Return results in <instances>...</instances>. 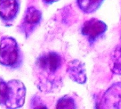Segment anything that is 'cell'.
Returning <instances> with one entry per match:
<instances>
[{
	"label": "cell",
	"mask_w": 121,
	"mask_h": 109,
	"mask_svg": "<svg viewBox=\"0 0 121 109\" xmlns=\"http://www.w3.org/2000/svg\"><path fill=\"white\" fill-rule=\"evenodd\" d=\"M19 11V0H0V18L5 26L12 25Z\"/></svg>",
	"instance_id": "obj_6"
},
{
	"label": "cell",
	"mask_w": 121,
	"mask_h": 109,
	"mask_svg": "<svg viewBox=\"0 0 121 109\" xmlns=\"http://www.w3.org/2000/svg\"><path fill=\"white\" fill-rule=\"evenodd\" d=\"M76 103L73 98L69 96L61 97L57 102L56 108L58 109H76Z\"/></svg>",
	"instance_id": "obj_11"
},
{
	"label": "cell",
	"mask_w": 121,
	"mask_h": 109,
	"mask_svg": "<svg viewBox=\"0 0 121 109\" xmlns=\"http://www.w3.org/2000/svg\"><path fill=\"white\" fill-rule=\"evenodd\" d=\"M30 104H31V108H35V105L38 104L37 108L36 109H40V108H46V106L43 104V103L42 102V101L40 100V99L39 97L37 96H33L31 99L30 101Z\"/></svg>",
	"instance_id": "obj_12"
},
{
	"label": "cell",
	"mask_w": 121,
	"mask_h": 109,
	"mask_svg": "<svg viewBox=\"0 0 121 109\" xmlns=\"http://www.w3.org/2000/svg\"><path fill=\"white\" fill-rule=\"evenodd\" d=\"M23 62V52L16 40L11 36H3L0 40V64L15 70L19 68Z\"/></svg>",
	"instance_id": "obj_2"
},
{
	"label": "cell",
	"mask_w": 121,
	"mask_h": 109,
	"mask_svg": "<svg viewBox=\"0 0 121 109\" xmlns=\"http://www.w3.org/2000/svg\"><path fill=\"white\" fill-rule=\"evenodd\" d=\"M100 104L103 109H121V83L114 84L108 88Z\"/></svg>",
	"instance_id": "obj_7"
},
{
	"label": "cell",
	"mask_w": 121,
	"mask_h": 109,
	"mask_svg": "<svg viewBox=\"0 0 121 109\" xmlns=\"http://www.w3.org/2000/svg\"><path fill=\"white\" fill-rule=\"evenodd\" d=\"M104 0H77V4L80 9L86 13H91L96 11L102 4Z\"/></svg>",
	"instance_id": "obj_10"
},
{
	"label": "cell",
	"mask_w": 121,
	"mask_h": 109,
	"mask_svg": "<svg viewBox=\"0 0 121 109\" xmlns=\"http://www.w3.org/2000/svg\"><path fill=\"white\" fill-rule=\"evenodd\" d=\"M60 0H42V1L45 4H47V5H49V4H52L55 2H57Z\"/></svg>",
	"instance_id": "obj_13"
},
{
	"label": "cell",
	"mask_w": 121,
	"mask_h": 109,
	"mask_svg": "<svg viewBox=\"0 0 121 109\" xmlns=\"http://www.w3.org/2000/svg\"><path fill=\"white\" fill-rule=\"evenodd\" d=\"M109 65L111 71L118 75H121V44L116 46L110 57Z\"/></svg>",
	"instance_id": "obj_9"
},
{
	"label": "cell",
	"mask_w": 121,
	"mask_h": 109,
	"mask_svg": "<svg viewBox=\"0 0 121 109\" xmlns=\"http://www.w3.org/2000/svg\"><path fill=\"white\" fill-rule=\"evenodd\" d=\"M106 24L96 18L85 21L82 27V33L90 43H94L101 37L106 31Z\"/></svg>",
	"instance_id": "obj_5"
},
{
	"label": "cell",
	"mask_w": 121,
	"mask_h": 109,
	"mask_svg": "<svg viewBox=\"0 0 121 109\" xmlns=\"http://www.w3.org/2000/svg\"><path fill=\"white\" fill-rule=\"evenodd\" d=\"M4 79L0 78V101H1V92H2V85H3Z\"/></svg>",
	"instance_id": "obj_14"
},
{
	"label": "cell",
	"mask_w": 121,
	"mask_h": 109,
	"mask_svg": "<svg viewBox=\"0 0 121 109\" xmlns=\"http://www.w3.org/2000/svg\"><path fill=\"white\" fill-rule=\"evenodd\" d=\"M38 70L48 75L55 74L62 67L63 58L56 52H48L43 53L36 60L35 62Z\"/></svg>",
	"instance_id": "obj_3"
},
{
	"label": "cell",
	"mask_w": 121,
	"mask_h": 109,
	"mask_svg": "<svg viewBox=\"0 0 121 109\" xmlns=\"http://www.w3.org/2000/svg\"><path fill=\"white\" fill-rule=\"evenodd\" d=\"M67 72L69 78L80 84H83L86 82V73L84 64L79 60L70 61L67 65Z\"/></svg>",
	"instance_id": "obj_8"
},
{
	"label": "cell",
	"mask_w": 121,
	"mask_h": 109,
	"mask_svg": "<svg viewBox=\"0 0 121 109\" xmlns=\"http://www.w3.org/2000/svg\"><path fill=\"white\" fill-rule=\"evenodd\" d=\"M26 87L20 80H4L0 105L6 109H18L23 106L26 99Z\"/></svg>",
	"instance_id": "obj_1"
},
{
	"label": "cell",
	"mask_w": 121,
	"mask_h": 109,
	"mask_svg": "<svg viewBox=\"0 0 121 109\" xmlns=\"http://www.w3.org/2000/svg\"><path fill=\"white\" fill-rule=\"evenodd\" d=\"M43 16L40 9L35 6H29L26 9L22 20L18 26V31L26 37L28 38L40 26Z\"/></svg>",
	"instance_id": "obj_4"
}]
</instances>
